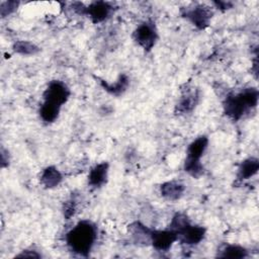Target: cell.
<instances>
[{"mask_svg": "<svg viewBox=\"0 0 259 259\" xmlns=\"http://www.w3.org/2000/svg\"><path fill=\"white\" fill-rule=\"evenodd\" d=\"M160 190L162 196H164L165 198L169 200H177L182 196L185 187L182 183L178 181H168L161 185Z\"/></svg>", "mask_w": 259, "mask_h": 259, "instance_id": "obj_12", "label": "cell"}, {"mask_svg": "<svg viewBox=\"0 0 259 259\" xmlns=\"http://www.w3.org/2000/svg\"><path fill=\"white\" fill-rule=\"evenodd\" d=\"M60 109H61V107H59V106L50 104L48 102H44L39 108V115L44 121L53 122L59 116Z\"/></svg>", "mask_w": 259, "mask_h": 259, "instance_id": "obj_16", "label": "cell"}, {"mask_svg": "<svg viewBox=\"0 0 259 259\" xmlns=\"http://www.w3.org/2000/svg\"><path fill=\"white\" fill-rule=\"evenodd\" d=\"M197 94L196 93H188L185 96H183L180 100V102L177 104V108L180 112H188L191 111L195 104L197 103Z\"/></svg>", "mask_w": 259, "mask_h": 259, "instance_id": "obj_19", "label": "cell"}, {"mask_svg": "<svg viewBox=\"0 0 259 259\" xmlns=\"http://www.w3.org/2000/svg\"><path fill=\"white\" fill-rule=\"evenodd\" d=\"M221 252L219 257L222 258H245L248 255L247 250L238 245H228Z\"/></svg>", "mask_w": 259, "mask_h": 259, "instance_id": "obj_17", "label": "cell"}, {"mask_svg": "<svg viewBox=\"0 0 259 259\" xmlns=\"http://www.w3.org/2000/svg\"><path fill=\"white\" fill-rule=\"evenodd\" d=\"M258 96L256 88H247L240 93L228 95L224 102L225 113L233 119L241 118L249 109L256 107Z\"/></svg>", "mask_w": 259, "mask_h": 259, "instance_id": "obj_2", "label": "cell"}, {"mask_svg": "<svg viewBox=\"0 0 259 259\" xmlns=\"http://www.w3.org/2000/svg\"><path fill=\"white\" fill-rule=\"evenodd\" d=\"M29 251L28 250H25V251H23L21 254H19V255H17L16 257H34V258H38V257H40V255L39 254H37L35 251H31V253H28Z\"/></svg>", "mask_w": 259, "mask_h": 259, "instance_id": "obj_22", "label": "cell"}, {"mask_svg": "<svg viewBox=\"0 0 259 259\" xmlns=\"http://www.w3.org/2000/svg\"><path fill=\"white\" fill-rule=\"evenodd\" d=\"M177 240L186 245H196L198 244L205 235V229L200 226H193L188 223L177 233Z\"/></svg>", "mask_w": 259, "mask_h": 259, "instance_id": "obj_7", "label": "cell"}, {"mask_svg": "<svg viewBox=\"0 0 259 259\" xmlns=\"http://www.w3.org/2000/svg\"><path fill=\"white\" fill-rule=\"evenodd\" d=\"M95 226L89 221L79 222L66 236L69 248L76 254L87 256L96 240Z\"/></svg>", "mask_w": 259, "mask_h": 259, "instance_id": "obj_1", "label": "cell"}, {"mask_svg": "<svg viewBox=\"0 0 259 259\" xmlns=\"http://www.w3.org/2000/svg\"><path fill=\"white\" fill-rule=\"evenodd\" d=\"M175 241H177V234L171 229L152 231L151 244L158 251L169 250Z\"/></svg>", "mask_w": 259, "mask_h": 259, "instance_id": "obj_8", "label": "cell"}, {"mask_svg": "<svg viewBox=\"0 0 259 259\" xmlns=\"http://www.w3.org/2000/svg\"><path fill=\"white\" fill-rule=\"evenodd\" d=\"M111 12L112 6L109 3L103 1L93 2L86 8V14L89 15L94 23L105 20L111 14Z\"/></svg>", "mask_w": 259, "mask_h": 259, "instance_id": "obj_9", "label": "cell"}, {"mask_svg": "<svg viewBox=\"0 0 259 259\" xmlns=\"http://www.w3.org/2000/svg\"><path fill=\"white\" fill-rule=\"evenodd\" d=\"M183 16L190 20L196 27L202 29L209 24L210 18L212 16V11L208 6L200 4L192 8L186 9Z\"/></svg>", "mask_w": 259, "mask_h": 259, "instance_id": "obj_6", "label": "cell"}, {"mask_svg": "<svg viewBox=\"0 0 259 259\" xmlns=\"http://www.w3.org/2000/svg\"><path fill=\"white\" fill-rule=\"evenodd\" d=\"M133 37L135 41L144 50L150 51L156 44L158 38L157 29L153 22H144L134 31Z\"/></svg>", "mask_w": 259, "mask_h": 259, "instance_id": "obj_5", "label": "cell"}, {"mask_svg": "<svg viewBox=\"0 0 259 259\" xmlns=\"http://www.w3.org/2000/svg\"><path fill=\"white\" fill-rule=\"evenodd\" d=\"M107 174H108V164L105 162L99 163L91 169L88 175V182L93 187H100L106 182Z\"/></svg>", "mask_w": 259, "mask_h": 259, "instance_id": "obj_10", "label": "cell"}, {"mask_svg": "<svg viewBox=\"0 0 259 259\" xmlns=\"http://www.w3.org/2000/svg\"><path fill=\"white\" fill-rule=\"evenodd\" d=\"M18 2L16 1H5L2 2L0 5V14L2 17L7 16L8 14L12 13L17 7H18Z\"/></svg>", "mask_w": 259, "mask_h": 259, "instance_id": "obj_20", "label": "cell"}, {"mask_svg": "<svg viewBox=\"0 0 259 259\" xmlns=\"http://www.w3.org/2000/svg\"><path fill=\"white\" fill-rule=\"evenodd\" d=\"M220 9H228L231 6V3L229 2H223V1H219V2H213Z\"/></svg>", "mask_w": 259, "mask_h": 259, "instance_id": "obj_23", "label": "cell"}, {"mask_svg": "<svg viewBox=\"0 0 259 259\" xmlns=\"http://www.w3.org/2000/svg\"><path fill=\"white\" fill-rule=\"evenodd\" d=\"M259 169V161L256 158H249L246 159L241 163L238 169V178L243 179H249L252 176H254Z\"/></svg>", "mask_w": 259, "mask_h": 259, "instance_id": "obj_14", "label": "cell"}, {"mask_svg": "<svg viewBox=\"0 0 259 259\" xmlns=\"http://www.w3.org/2000/svg\"><path fill=\"white\" fill-rule=\"evenodd\" d=\"M70 96V90L65 83L59 80L52 81L44 92V102L62 107Z\"/></svg>", "mask_w": 259, "mask_h": 259, "instance_id": "obj_4", "label": "cell"}, {"mask_svg": "<svg viewBox=\"0 0 259 259\" xmlns=\"http://www.w3.org/2000/svg\"><path fill=\"white\" fill-rule=\"evenodd\" d=\"M128 83H130L128 78L124 74L120 75L119 78L114 83H107L103 80L100 81V84L104 88V90H106L108 93H110L112 95H116V96L122 94L126 90Z\"/></svg>", "mask_w": 259, "mask_h": 259, "instance_id": "obj_15", "label": "cell"}, {"mask_svg": "<svg viewBox=\"0 0 259 259\" xmlns=\"http://www.w3.org/2000/svg\"><path fill=\"white\" fill-rule=\"evenodd\" d=\"M63 179L61 172L54 166L47 167L40 175V183L46 188H53L58 186Z\"/></svg>", "mask_w": 259, "mask_h": 259, "instance_id": "obj_13", "label": "cell"}, {"mask_svg": "<svg viewBox=\"0 0 259 259\" xmlns=\"http://www.w3.org/2000/svg\"><path fill=\"white\" fill-rule=\"evenodd\" d=\"M130 232L138 244H144L148 245L151 244V236H152V230L148 229L146 226L139 222L133 223L131 226H128Z\"/></svg>", "mask_w": 259, "mask_h": 259, "instance_id": "obj_11", "label": "cell"}, {"mask_svg": "<svg viewBox=\"0 0 259 259\" xmlns=\"http://www.w3.org/2000/svg\"><path fill=\"white\" fill-rule=\"evenodd\" d=\"M208 140L201 136L194 140L187 148V157L184 162V170L191 176L197 178L203 173V166L200 163V158L207 148Z\"/></svg>", "mask_w": 259, "mask_h": 259, "instance_id": "obj_3", "label": "cell"}, {"mask_svg": "<svg viewBox=\"0 0 259 259\" xmlns=\"http://www.w3.org/2000/svg\"><path fill=\"white\" fill-rule=\"evenodd\" d=\"M13 50L23 56H30L35 55L39 52L38 47H36L34 44L26 40H18L13 45Z\"/></svg>", "mask_w": 259, "mask_h": 259, "instance_id": "obj_18", "label": "cell"}, {"mask_svg": "<svg viewBox=\"0 0 259 259\" xmlns=\"http://www.w3.org/2000/svg\"><path fill=\"white\" fill-rule=\"evenodd\" d=\"M75 212V203L74 201H67L64 205V215L67 219H70Z\"/></svg>", "mask_w": 259, "mask_h": 259, "instance_id": "obj_21", "label": "cell"}]
</instances>
